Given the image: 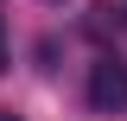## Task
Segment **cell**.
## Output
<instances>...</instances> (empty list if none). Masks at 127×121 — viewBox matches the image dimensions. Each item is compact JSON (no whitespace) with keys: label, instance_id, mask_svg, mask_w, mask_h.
<instances>
[{"label":"cell","instance_id":"cell-1","mask_svg":"<svg viewBox=\"0 0 127 121\" xmlns=\"http://www.w3.org/2000/svg\"><path fill=\"white\" fill-rule=\"evenodd\" d=\"M89 108L95 115H121L127 108V58L108 51V58L89 64Z\"/></svg>","mask_w":127,"mask_h":121},{"label":"cell","instance_id":"cell-2","mask_svg":"<svg viewBox=\"0 0 127 121\" xmlns=\"http://www.w3.org/2000/svg\"><path fill=\"white\" fill-rule=\"evenodd\" d=\"M83 32H89V38H102V45H108V38H121V32H127V6L95 0L89 13H83Z\"/></svg>","mask_w":127,"mask_h":121},{"label":"cell","instance_id":"cell-3","mask_svg":"<svg viewBox=\"0 0 127 121\" xmlns=\"http://www.w3.org/2000/svg\"><path fill=\"white\" fill-rule=\"evenodd\" d=\"M0 70H6V19H0Z\"/></svg>","mask_w":127,"mask_h":121},{"label":"cell","instance_id":"cell-4","mask_svg":"<svg viewBox=\"0 0 127 121\" xmlns=\"http://www.w3.org/2000/svg\"><path fill=\"white\" fill-rule=\"evenodd\" d=\"M0 121H19V115H0Z\"/></svg>","mask_w":127,"mask_h":121},{"label":"cell","instance_id":"cell-5","mask_svg":"<svg viewBox=\"0 0 127 121\" xmlns=\"http://www.w3.org/2000/svg\"><path fill=\"white\" fill-rule=\"evenodd\" d=\"M45 6H57V0H45Z\"/></svg>","mask_w":127,"mask_h":121}]
</instances>
